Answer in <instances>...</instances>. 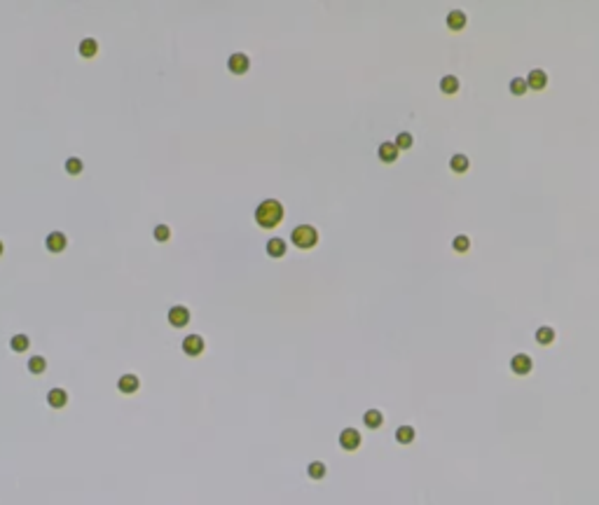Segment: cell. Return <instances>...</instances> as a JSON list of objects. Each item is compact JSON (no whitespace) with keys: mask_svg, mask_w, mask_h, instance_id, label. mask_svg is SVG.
Masks as SVG:
<instances>
[{"mask_svg":"<svg viewBox=\"0 0 599 505\" xmlns=\"http://www.w3.org/2000/svg\"><path fill=\"white\" fill-rule=\"evenodd\" d=\"M138 386H141V381H138V377H136V374H122V377H120V381H117V388L122 390V393H126V395L136 393V390H138Z\"/></svg>","mask_w":599,"mask_h":505,"instance_id":"9c48e42d","label":"cell"},{"mask_svg":"<svg viewBox=\"0 0 599 505\" xmlns=\"http://www.w3.org/2000/svg\"><path fill=\"white\" fill-rule=\"evenodd\" d=\"M169 323L173 328H185L190 323V309L183 307V304H176L169 309Z\"/></svg>","mask_w":599,"mask_h":505,"instance_id":"3957f363","label":"cell"},{"mask_svg":"<svg viewBox=\"0 0 599 505\" xmlns=\"http://www.w3.org/2000/svg\"><path fill=\"white\" fill-rule=\"evenodd\" d=\"M307 472H309V477H314V479H321V477H325V463H321V461H314V463H309V468H307Z\"/></svg>","mask_w":599,"mask_h":505,"instance_id":"cb8c5ba5","label":"cell"},{"mask_svg":"<svg viewBox=\"0 0 599 505\" xmlns=\"http://www.w3.org/2000/svg\"><path fill=\"white\" fill-rule=\"evenodd\" d=\"M28 370L33 374H42L47 370V360L42 358V355H33L31 360H28Z\"/></svg>","mask_w":599,"mask_h":505,"instance_id":"7402d4cb","label":"cell"},{"mask_svg":"<svg viewBox=\"0 0 599 505\" xmlns=\"http://www.w3.org/2000/svg\"><path fill=\"white\" fill-rule=\"evenodd\" d=\"M99 54V42L94 40V38H84L80 42V56H84V59H94Z\"/></svg>","mask_w":599,"mask_h":505,"instance_id":"4fadbf2b","label":"cell"},{"mask_svg":"<svg viewBox=\"0 0 599 505\" xmlns=\"http://www.w3.org/2000/svg\"><path fill=\"white\" fill-rule=\"evenodd\" d=\"M82 168H84V164H82L80 157H68L66 159V173L68 176H80Z\"/></svg>","mask_w":599,"mask_h":505,"instance_id":"ffe728a7","label":"cell"},{"mask_svg":"<svg viewBox=\"0 0 599 505\" xmlns=\"http://www.w3.org/2000/svg\"><path fill=\"white\" fill-rule=\"evenodd\" d=\"M45 246H47V250H49V253H63V250H66V246H68V239H66V234H63V232H52V234H47Z\"/></svg>","mask_w":599,"mask_h":505,"instance_id":"5b68a950","label":"cell"},{"mask_svg":"<svg viewBox=\"0 0 599 505\" xmlns=\"http://www.w3.org/2000/svg\"><path fill=\"white\" fill-rule=\"evenodd\" d=\"M183 351L188 355H199L204 351V339L199 335H188L183 339Z\"/></svg>","mask_w":599,"mask_h":505,"instance_id":"ba28073f","label":"cell"},{"mask_svg":"<svg viewBox=\"0 0 599 505\" xmlns=\"http://www.w3.org/2000/svg\"><path fill=\"white\" fill-rule=\"evenodd\" d=\"M267 255L269 257H283L286 255V241L283 239H269L267 241Z\"/></svg>","mask_w":599,"mask_h":505,"instance_id":"5bb4252c","label":"cell"},{"mask_svg":"<svg viewBox=\"0 0 599 505\" xmlns=\"http://www.w3.org/2000/svg\"><path fill=\"white\" fill-rule=\"evenodd\" d=\"M396 148H398V150H407V148H412V133H407V131L398 133V136H396Z\"/></svg>","mask_w":599,"mask_h":505,"instance_id":"484cf974","label":"cell"},{"mask_svg":"<svg viewBox=\"0 0 599 505\" xmlns=\"http://www.w3.org/2000/svg\"><path fill=\"white\" fill-rule=\"evenodd\" d=\"M531 358H529L527 353H518L513 355V360H510V370L515 374H529L531 372Z\"/></svg>","mask_w":599,"mask_h":505,"instance_id":"52a82bcc","label":"cell"},{"mask_svg":"<svg viewBox=\"0 0 599 505\" xmlns=\"http://www.w3.org/2000/svg\"><path fill=\"white\" fill-rule=\"evenodd\" d=\"M281 220H283V206L279 204L277 199H265L255 208V222L265 230H274Z\"/></svg>","mask_w":599,"mask_h":505,"instance_id":"6da1fadb","label":"cell"},{"mask_svg":"<svg viewBox=\"0 0 599 505\" xmlns=\"http://www.w3.org/2000/svg\"><path fill=\"white\" fill-rule=\"evenodd\" d=\"M9 346H12V351L24 353V351H28V346H31V339H28L26 335H14L12 337V342H9Z\"/></svg>","mask_w":599,"mask_h":505,"instance_id":"ac0fdd59","label":"cell"},{"mask_svg":"<svg viewBox=\"0 0 599 505\" xmlns=\"http://www.w3.org/2000/svg\"><path fill=\"white\" fill-rule=\"evenodd\" d=\"M396 440L400 444H410L412 440H414V428L412 426H400L398 430H396Z\"/></svg>","mask_w":599,"mask_h":505,"instance_id":"d6986e66","label":"cell"},{"mask_svg":"<svg viewBox=\"0 0 599 505\" xmlns=\"http://www.w3.org/2000/svg\"><path fill=\"white\" fill-rule=\"evenodd\" d=\"M290 239H293V243H295L297 248H314L316 246V241H319V234H316V230H314L312 225H297L295 230H293V234H290Z\"/></svg>","mask_w":599,"mask_h":505,"instance_id":"7a4b0ae2","label":"cell"},{"mask_svg":"<svg viewBox=\"0 0 599 505\" xmlns=\"http://www.w3.org/2000/svg\"><path fill=\"white\" fill-rule=\"evenodd\" d=\"M546 84H548V75H546V71L536 68V71L529 73V78H527V87H529V89H536V91H541V89L546 87Z\"/></svg>","mask_w":599,"mask_h":505,"instance_id":"8fae6325","label":"cell"},{"mask_svg":"<svg viewBox=\"0 0 599 505\" xmlns=\"http://www.w3.org/2000/svg\"><path fill=\"white\" fill-rule=\"evenodd\" d=\"M47 402H49V407L61 409V407H66V402H68V393H66L63 388H52L49 393H47Z\"/></svg>","mask_w":599,"mask_h":505,"instance_id":"30bf717a","label":"cell"},{"mask_svg":"<svg viewBox=\"0 0 599 505\" xmlns=\"http://www.w3.org/2000/svg\"><path fill=\"white\" fill-rule=\"evenodd\" d=\"M553 339H555V330L553 328L543 325V328L536 330V342H538V344H553Z\"/></svg>","mask_w":599,"mask_h":505,"instance_id":"603a6c76","label":"cell"},{"mask_svg":"<svg viewBox=\"0 0 599 505\" xmlns=\"http://www.w3.org/2000/svg\"><path fill=\"white\" fill-rule=\"evenodd\" d=\"M155 239L157 241H169L171 239L169 225H157V227H155Z\"/></svg>","mask_w":599,"mask_h":505,"instance_id":"83f0119b","label":"cell"},{"mask_svg":"<svg viewBox=\"0 0 599 505\" xmlns=\"http://www.w3.org/2000/svg\"><path fill=\"white\" fill-rule=\"evenodd\" d=\"M2 250H5V246H2V241H0V255H2Z\"/></svg>","mask_w":599,"mask_h":505,"instance_id":"f1b7e54d","label":"cell"},{"mask_svg":"<svg viewBox=\"0 0 599 505\" xmlns=\"http://www.w3.org/2000/svg\"><path fill=\"white\" fill-rule=\"evenodd\" d=\"M363 421H365L367 428H379V426H382V421H384V417H382V412H379V409H367L365 414H363Z\"/></svg>","mask_w":599,"mask_h":505,"instance_id":"2e32d148","label":"cell"},{"mask_svg":"<svg viewBox=\"0 0 599 505\" xmlns=\"http://www.w3.org/2000/svg\"><path fill=\"white\" fill-rule=\"evenodd\" d=\"M449 166H452L454 173H464V171H468V157L466 155H454L452 161H449Z\"/></svg>","mask_w":599,"mask_h":505,"instance_id":"44dd1931","label":"cell"},{"mask_svg":"<svg viewBox=\"0 0 599 505\" xmlns=\"http://www.w3.org/2000/svg\"><path fill=\"white\" fill-rule=\"evenodd\" d=\"M452 248H454L456 253H466V250L471 248V239H468L466 234H459V236L452 241Z\"/></svg>","mask_w":599,"mask_h":505,"instance_id":"d4e9b609","label":"cell"},{"mask_svg":"<svg viewBox=\"0 0 599 505\" xmlns=\"http://www.w3.org/2000/svg\"><path fill=\"white\" fill-rule=\"evenodd\" d=\"M227 68L234 73V75H243V73L248 71L250 68V61H248V56L246 54H232L230 56V61H227Z\"/></svg>","mask_w":599,"mask_h":505,"instance_id":"8992f818","label":"cell"},{"mask_svg":"<svg viewBox=\"0 0 599 505\" xmlns=\"http://www.w3.org/2000/svg\"><path fill=\"white\" fill-rule=\"evenodd\" d=\"M527 80H522V78H515V80L510 82V91L515 94V96H522L524 91H527Z\"/></svg>","mask_w":599,"mask_h":505,"instance_id":"4316f807","label":"cell"},{"mask_svg":"<svg viewBox=\"0 0 599 505\" xmlns=\"http://www.w3.org/2000/svg\"><path fill=\"white\" fill-rule=\"evenodd\" d=\"M340 444H342V449L354 452V449L360 447V433L354 430V428H344V430L340 433Z\"/></svg>","mask_w":599,"mask_h":505,"instance_id":"277c9868","label":"cell"},{"mask_svg":"<svg viewBox=\"0 0 599 505\" xmlns=\"http://www.w3.org/2000/svg\"><path fill=\"white\" fill-rule=\"evenodd\" d=\"M379 159L386 161V164H391V161L398 159V148H396V143H382V145H379Z\"/></svg>","mask_w":599,"mask_h":505,"instance_id":"7c38bea8","label":"cell"},{"mask_svg":"<svg viewBox=\"0 0 599 505\" xmlns=\"http://www.w3.org/2000/svg\"><path fill=\"white\" fill-rule=\"evenodd\" d=\"M447 26L452 28V31H461V28L466 26V14L461 12V9H452L447 14Z\"/></svg>","mask_w":599,"mask_h":505,"instance_id":"9a60e30c","label":"cell"},{"mask_svg":"<svg viewBox=\"0 0 599 505\" xmlns=\"http://www.w3.org/2000/svg\"><path fill=\"white\" fill-rule=\"evenodd\" d=\"M440 91H445V94H456V91H459V78H454V75H445V78L440 80Z\"/></svg>","mask_w":599,"mask_h":505,"instance_id":"e0dca14e","label":"cell"}]
</instances>
